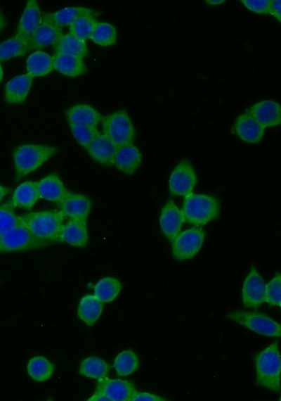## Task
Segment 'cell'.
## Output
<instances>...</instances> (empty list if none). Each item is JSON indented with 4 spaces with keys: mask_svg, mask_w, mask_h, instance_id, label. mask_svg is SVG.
<instances>
[{
    "mask_svg": "<svg viewBox=\"0 0 281 401\" xmlns=\"http://www.w3.org/2000/svg\"><path fill=\"white\" fill-rule=\"evenodd\" d=\"M141 162L140 152L131 144L117 148L112 165L126 174H132L138 169Z\"/></svg>",
    "mask_w": 281,
    "mask_h": 401,
    "instance_id": "e0dca14e",
    "label": "cell"
},
{
    "mask_svg": "<svg viewBox=\"0 0 281 401\" xmlns=\"http://www.w3.org/2000/svg\"><path fill=\"white\" fill-rule=\"evenodd\" d=\"M4 76L3 68L0 63V82H1Z\"/></svg>",
    "mask_w": 281,
    "mask_h": 401,
    "instance_id": "7dc6e473",
    "label": "cell"
},
{
    "mask_svg": "<svg viewBox=\"0 0 281 401\" xmlns=\"http://www.w3.org/2000/svg\"><path fill=\"white\" fill-rule=\"evenodd\" d=\"M226 317L263 336L280 337L281 334L280 324L262 313L233 310Z\"/></svg>",
    "mask_w": 281,
    "mask_h": 401,
    "instance_id": "8992f818",
    "label": "cell"
},
{
    "mask_svg": "<svg viewBox=\"0 0 281 401\" xmlns=\"http://www.w3.org/2000/svg\"><path fill=\"white\" fill-rule=\"evenodd\" d=\"M242 3L250 11L258 14H269L270 0H242Z\"/></svg>",
    "mask_w": 281,
    "mask_h": 401,
    "instance_id": "ab89813d",
    "label": "cell"
},
{
    "mask_svg": "<svg viewBox=\"0 0 281 401\" xmlns=\"http://www.w3.org/2000/svg\"><path fill=\"white\" fill-rule=\"evenodd\" d=\"M103 303L94 295L88 294L79 300L77 314L87 326H92L100 317L103 312Z\"/></svg>",
    "mask_w": 281,
    "mask_h": 401,
    "instance_id": "484cf974",
    "label": "cell"
},
{
    "mask_svg": "<svg viewBox=\"0 0 281 401\" xmlns=\"http://www.w3.org/2000/svg\"><path fill=\"white\" fill-rule=\"evenodd\" d=\"M184 222L182 210L177 208L172 200L167 201L159 217V224L163 234L172 241L179 233Z\"/></svg>",
    "mask_w": 281,
    "mask_h": 401,
    "instance_id": "9a60e30c",
    "label": "cell"
},
{
    "mask_svg": "<svg viewBox=\"0 0 281 401\" xmlns=\"http://www.w3.org/2000/svg\"><path fill=\"white\" fill-rule=\"evenodd\" d=\"M42 21L43 15L37 1L28 0L18 24L15 34L29 40Z\"/></svg>",
    "mask_w": 281,
    "mask_h": 401,
    "instance_id": "5bb4252c",
    "label": "cell"
},
{
    "mask_svg": "<svg viewBox=\"0 0 281 401\" xmlns=\"http://www.w3.org/2000/svg\"><path fill=\"white\" fill-rule=\"evenodd\" d=\"M143 400L166 401L168 400L163 398L162 397L156 395L155 394L136 390L134 395L132 397L131 401H143Z\"/></svg>",
    "mask_w": 281,
    "mask_h": 401,
    "instance_id": "60d3db41",
    "label": "cell"
},
{
    "mask_svg": "<svg viewBox=\"0 0 281 401\" xmlns=\"http://www.w3.org/2000/svg\"><path fill=\"white\" fill-rule=\"evenodd\" d=\"M0 248H1V235H0Z\"/></svg>",
    "mask_w": 281,
    "mask_h": 401,
    "instance_id": "c3c4849f",
    "label": "cell"
},
{
    "mask_svg": "<svg viewBox=\"0 0 281 401\" xmlns=\"http://www.w3.org/2000/svg\"><path fill=\"white\" fill-rule=\"evenodd\" d=\"M6 25V18L0 10V32H1L4 29Z\"/></svg>",
    "mask_w": 281,
    "mask_h": 401,
    "instance_id": "f6af8a7d",
    "label": "cell"
},
{
    "mask_svg": "<svg viewBox=\"0 0 281 401\" xmlns=\"http://www.w3.org/2000/svg\"><path fill=\"white\" fill-rule=\"evenodd\" d=\"M264 128L279 125L281 122V108L278 103L264 100L253 105L247 112Z\"/></svg>",
    "mask_w": 281,
    "mask_h": 401,
    "instance_id": "4fadbf2b",
    "label": "cell"
},
{
    "mask_svg": "<svg viewBox=\"0 0 281 401\" xmlns=\"http://www.w3.org/2000/svg\"><path fill=\"white\" fill-rule=\"evenodd\" d=\"M96 390L103 392L109 401H131L136 390L133 384L128 381L107 376L98 380Z\"/></svg>",
    "mask_w": 281,
    "mask_h": 401,
    "instance_id": "8fae6325",
    "label": "cell"
},
{
    "mask_svg": "<svg viewBox=\"0 0 281 401\" xmlns=\"http://www.w3.org/2000/svg\"><path fill=\"white\" fill-rule=\"evenodd\" d=\"M39 198L37 182L27 181L15 189L9 202L14 208L30 210Z\"/></svg>",
    "mask_w": 281,
    "mask_h": 401,
    "instance_id": "cb8c5ba5",
    "label": "cell"
},
{
    "mask_svg": "<svg viewBox=\"0 0 281 401\" xmlns=\"http://www.w3.org/2000/svg\"><path fill=\"white\" fill-rule=\"evenodd\" d=\"M234 129L242 141L249 144H256L263 138L265 128L246 113L236 119Z\"/></svg>",
    "mask_w": 281,
    "mask_h": 401,
    "instance_id": "d6986e66",
    "label": "cell"
},
{
    "mask_svg": "<svg viewBox=\"0 0 281 401\" xmlns=\"http://www.w3.org/2000/svg\"><path fill=\"white\" fill-rule=\"evenodd\" d=\"M32 81L33 77L28 73L12 78L5 86V101L11 104L23 103L30 92Z\"/></svg>",
    "mask_w": 281,
    "mask_h": 401,
    "instance_id": "ffe728a7",
    "label": "cell"
},
{
    "mask_svg": "<svg viewBox=\"0 0 281 401\" xmlns=\"http://www.w3.org/2000/svg\"><path fill=\"white\" fill-rule=\"evenodd\" d=\"M53 61L54 69L65 76L75 77L86 72V65L81 58L55 53Z\"/></svg>",
    "mask_w": 281,
    "mask_h": 401,
    "instance_id": "4316f807",
    "label": "cell"
},
{
    "mask_svg": "<svg viewBox=\"0 0 281 401\" xmlns=\"http://www.w3.org/2000/svg\"><path fill=\"white\" fill-rule=\"evenodd\" d=\"M30 50L29 40L15 34L0 43V61L23 56Z\"/></svg>",
    "mask_w": 281,
    "mask_h": 401,
    "instance_id": "f546056e",
    "label": "cell"
},
{
    "mask_svg": "<svg viewBox=\"0 0 281 401\" xmlns=\"http://www.w3.org/2000/svg\"><path fill=\"white\" fill-rule=\"evenodd\" d=\"M69 124H78L97 127L102 121V115L89 104L79 103L70 107L65 111Z\"/></svg>",
    "mask_w": 281,
    "mask_h": 401,
    "instance_id": "603a6c76",
    "label": "cell"
},
{
    "mask_svg": "<svg viewBox=\"0 0 281 401\" xmlns=\"http://www.w3.org/2000/svg\"><path fill=\"white\" fill-rule=\"evenodd\" d=\"M46 246L22 223L1 236L0 252H22Z\"/></svg>",
    "mask_w": 281,
    "mask_h": 401,
    "instance_id": "52a82bcc",
    "label": "cell"
},
{
    "mask_svg": "<svg viewBox=\"0 0 281 401\" xmlns=\"http://www.w3.org/2000/svg\"><path fill=\"white\" fill-rule=\"evenodd\" d=\"M197 183V176L192 164L187 160L178 163L169 180L172 196H186L192 193Z\"/></svg>",
    "mask_w": 281,
    "mask_h": 401,
    "instance_id": "9c48e42d",
    "label": "cell"
},
{
    "mask_svg": "<svg viewBox=\"0 0 281 401\" xmlns=\"http://www.w3.org/2000/svg\"><path fill=\"white\" fill-rule=\"evenodd\" d=\"M25 65L27 73L33 77L46 75L54 69L53 57L42 51L30 55Z\"/></svg>",
    "mask_w": 281,
    "mask_h": 401,
    "instance_id": "83f0119b",
    "label": "cell"
},
{
    "mask_svg": "<svg viewBox=\"0 0 281 401\" xmlns=\"http://www.w3.org/2000/svg\"><path fill=\"white\" fill-rule=\"evenodd\" d=\"M97 22L95 15L81 16L70 25V34L83 41L91 39Z\"/></svg>",
    "mask_w": 281,
    "mask_h": 401,
    "instance_id": "d590c367",
    "label": "cell"
},
{
    "mask_svg": "<svg viewBox=\"0 0 281 401\" xmlns=\"http://www.w3.org/2000/svg\"><path fill=\"white\" fill-rule=\"evenodd\" d=\"M94 295L103 303L113 301L122 290V284L116 278L105 276L100 279L94 286Z\"/></svg>",
    "mask_w": 281,
    "mask_h": 401,
    "instance_id": "1f68e13d",
    "label": "cell"
},
{
    "mask_svg": "<svg viewBox=\"0 0 281 401\" xmlns=\"http://www.w3.org/2000/svg\"><path fill=\"white\" fill-rule=\"evenodd\" d=\"M56 53L70 55L83 59L88 53V47L85 42L71 34H63L55 45Z\"/></svg>",
    "mask_w": 281,
    "mask_h": 401,
    "instance_id": "f1b7e54d",
    "label": "cell"
},
{
    "mask_svg": "<svg viewBox=\"0 0 281 401\" xmlns=\"http://www.w3.org/2000/svg\"><path fill=\"white\" fill-rule=\"evenodd\" d=\"M91 205V200L85 195L70 191L59 207L65 217L69 219L86 221Z\"/></svg>",
    "mask_w": 281,
    "mask_h": 401,
    "instance_id": "7c38bea8",
    "label": "cell"
},
{
    "mask_svg": "<svg viewBox=\"0 0 281 401\" xmlns=\"http://www.w3.org/2000/svg\"><path fill=\"white\" fill-rule=\"evenodd\" d=\"M72 135L76 141L84 149H87L90 143L96 137L100 132L97 127L78 124H69Z\"/></svg>",
    "mask_w": 281,
    "mask_h": 401,
    "instance_id": "74e56055",
    "label": "cell"
},
{
    "mask_svg": "<svg viewBox=\"0 0 281 401\" xmlns=\"http://www.w3.org/2000/svg\"><path fill=\"white\" fill-rule=\"evenodd\" d=\"M63 34L61 27L43 19L41 25L29 39L31 50L55 45Z\"/></svg>",
    "mask_w": 281,
    "mask_h": 401,
    "instance_id": "7402d4cb",
    "label": "cell"
},
{
    "mask_svg": "<svg viewBox=\"0 0 281 401\" xmlns=\"http://www.w3.org/2000/svg\"><path fill=\"white\" fill-rule=\"evenodd\" d=\"M54 371V364L41 355L33 357L27 364V372L29 376L36 382L48 380Z\"/></svg>",
    "mask_w": 281,
    "mask_h": 401,
    "instance_id": "4dcf8cb0",
    "label": "cell"
},
{
    "mask_svg": "<svg viewBox=\"0 0 281 401\" xmlns=\"http://www.w3.org/2000/svg\"><path fill=\"white\" fill-rule=\"evenodd\" d=\"M206 2L209 5L216 6V5H219V4H222L223 2H224V1L223 0H216V1L209 0V1H206Z\"/></svg>",
    "mask_w": 281,
    "mask_h": 401,
    "instance_id": "bcb514c9",
    "label": "cell"
},
{
    "mask_svg": "<svg viewBox=\"0 0 281 401\" xmlns=\"http://www.w3.org/2000/svg\"><path fill=\"white\" fill-rule=\"evenodd\" d=\"M220 212L216 198L205 194L190 193L185 196L182 212L184 221L195 224H204L216 218Z\"/></svg>",
    "mask_w": 281,
    "mask_h": 401,
    "instance_id": "277c9868",
    "label": "cell"
},
{
    "mask_svg": "<svg viewBox=\"0 0 281 401\" xmlns=\"http://www.w3.org/2000/svg\"><path fill=\"white\" fill-rule=\"evenodd\" d=\"M9 201L0 205V235L6 233L21 223L20 217L16 215Z\"/></svg>",
    "mask_w": 281,
    "mask_h": 401,
    "instance_id": "8d00e7d4",
    "label": "cell"
},
{
    "mask_svg": "<svg viewBox=\"0 0 281 401\" xmlns=\"http://www.w3.org/2000/svg\"><path fill=\"white\" fill-rule=\"evenodd\" d=\"M98 12L84 6H73L60 9L58 11L44 14L43 19L50 21L60 27L70 26L77 18L85 15H95Z\"/></svg>",
    "mask_w": 281,
    "mask_h": 401,
    "instance_id": "d4e9b609",
    "label": "cell"
},
{
    "mask_svg": "<svg viewBox=\"0 0 281 401\" xmlns=\"http://www.w3.org/2000/svg\"><path fill=\"white\" fill-rule=\"evenodd\" d=\"M266 284L254 267H251L242 287V300L245 307L257 309L265 302Z\"/></svg>",
    "mask_w": 281,
    "mask_h": 401,
    "instance_id": "30bf717a",
    "label": "cell"
},
{
    "mask_svg": "<svg viewBox=\"0 0 281 401\" xmlns=\"http://www.w3.org/2000/svg\"><path fill=\"white\" fill-rule=\"evenodd\" d=\"M60 241L77 248H84L89 242L86 221L69 219L63 224Z\"/></svg>",
    "mask_w": 281,
    "mask_h": 401,
    "instance_id": "44dd1931",
    "label": "cell"
},
{
    "mask_svg": "<svg viewBox=\"0 0 281 401\" xmlns=\"http://www.w3.org/2000/svg\"><path fill=\"white\" fill-rule=\"evenodd\" d=\"M89 401L93 400H109L107 396L101 391L96 390L94 394L88 399Z\"/></svg>",
    "mask_w": 281,
    "mask_h": 401,
    "instance_id": "7bdbcfd3",
    "label": "cell"
},
{
    "mask_svg": "<svg viewBox=\"0 0 281 401\" xmlns=\"http://www.w3.org/2000/svg\"><path fill=\"white\" fill-rule=\"evenodd\" d=\"M10 192V189L0 184V203L4 197Z\"/></svg>",
    "mask_w": 281,
    "mask_h": 401,
    "instance_id": "ee69618b",
    "label": "cell"
},
{
    "mask_svg": "<svg viewBox=\"0 0 281 401\" xmlns=\"http://www.w3.org/2000/svg\"><path fill=\"white\" fill-rule=\"evenodd\" d=\"M101 122L103 134L117 148L133 144L135 129L126 110H116L103 117Z\"/></svg>",
    "mask_w": 281,
    "mask_h": 401,
    "instance_id": "5b68a950",
    "label": "cell"
},
{
    "mask_svg": "<svg viewBox=\"0 0 281 401\" xmlns=\"http://www.w3.org/2000/svg\"><path fill=\"white\" fill-rule=\"evenodd\" d=\"M204 237V231L196 227L178 233L172 241L174 256L178 260L193 257L201 249Z\"/></svg>",
    "mask_w": 281,
    "mask_h": 401,
    "instance_id": "ba28073f",
    "label": "cell"
},
{
    "mask_svg": "<svg viewBox=\"0 0 281 401\" xmlns=\"http://www.w3.org/2000/svg\"><path fill=\"white\" fill-rule=\"evenodd\" d=\"M278 343L275 342L254 357L256 383L274 393L280 391L281 362Z\"/></svg>",
    "mask_w": 281,
    "mask_h": 401,
    "instance_id": "7a4b0ae2",
    "label": "cell"
},
{
    "mask_svg": "<svg viewBox=\"0 0 281 401\" xmlns=\"http://www.w3.org/2000/svg\"><path fill=\"white\" fill-rule=\"evenodd\" d=\"M57 151V148L53 146L35 144H26L16 147L13 152L15 180L18 181L37 170Z\"/></svg>",
    "mask_w": 281,
    "mask_h": 401,
    "instance_id": "3957f363",
    "label": "cell"
},
{
    "mask_svg": "<svg viewBox=\"0 0 281 401\" xmlns=\"http://www.w3.org/2000/svg\"><path fill=\"white\" fill-rule=\"evenodd\" d=\"M280 1L270 0L269 6V14L274 16L278 22L281 21Z\"/></svg>",
    "mask_w": 281,
    "mask_h": 401,
    "instance_id": "b9f144b4",
    "label": "cell"
},
{
    "mask_svg": "<svg viewBox=\"0 0 281 401\" xmlns=\"http://www.w3.org/2000/svg\"><path fill=\"white\" fill-rule=\"evenodd\" d=\"M117 147L103 133L93 139L89 145L86 151L89 155L98 163L110 166L113 160Z\"/></svg>",
    "mask_w": 281,
    "mask_h": 401,
    "instance_id": "ac0fdd59",
    "label": "cell"
},
{
    "mask_svg": "<svg viewBox=\"0 0 281 401\" xmlns=\"http://www.w3.org/2000/svg\"><path fill=\"white\" fill-rule=\"evenodd\" d=\"M281 276L277 274L266 284L265 302L268 304L280 307Z\"/></svg>",
    "mask_w": 281,
    "mask_h": 401,
    "instance_id": "f35d334b",
    "label": "cell"
},
{
    "mask_svg": "<svg viewBox=\"0 0 281 401\" xmlns=\"http://www.w3.org/2000/svg\"><path fill=\"white\" fill-rule=\"evenodd\" d=\"M110 369L109 364L98 357H89L83 359L80 364L79 373L80 375L100 380L107 376Z\"/></svg>",
    "mask_w": 281,
    "mask_h": 401,
    "instance_id": "d6a6232c",
    "label": "cell"
},
{
    "mask_svg": "<svg viewBox=\"0 0 281 401\" xmlns=\"http://www.w3.org/2000/svg\"><path fill=\"white\" fill-rule=\"evenodd\" d=\"M20 217L32 234L46 245L60 241L65 217L60 210H42Z\"/></svg>",
    "mask_w": 281,
    "mask_h": 401,
    "instance_id": "6da1fadb",
    "label": "cell"
},
{
    "mask_svg": "<svg viewBox=\"0 0 281 401\" xmlns=\"http://www.w3.org/2000/svg\"><path fill=\"white\" fill-rule=\"evenodd\" d=\"M139 359L131 349L121 352L115 359L114 368L118 376H126L138 369Z\"/></svg>",
    "mask_w": 281,
    "mask_h": 401,
    "instance_id": "836d02e7",
    "label": "cell"
},
{
    "mask_svg": "<svg viewBox=\"0 0 281 401\" xmlns=\"http://www.w3.org/2000/svg\"><path fill=\"white\" fill-rule=\"evenodd\" d=\"M38 191L40 198L60 205L70 191L55 172L51 173L39 182Z\"/></svg>",
    "mask_w": 281,
    "mask_h": 401,
    "instance_id": "2e32d148",
    "label": "cell"
},
{
    "mask_svg": "<svg viewBox=\"0 0 281 401\" xmlns=\"http://www.w3.org/2000/svg\"><path fill=\"white\" fill-rule=\"evenodd\" d=\"M91 40L101 46H109L116 44L117 34L111 24L105 22H97L92 34Z\"/></svg>",
    "mask_w": 281,
    "mask_h": 401,
    "instance_id": "e575fe53",
    "label": "cell"
}]
</instances>
